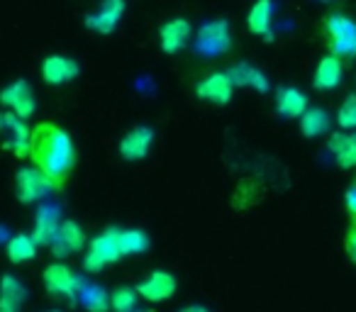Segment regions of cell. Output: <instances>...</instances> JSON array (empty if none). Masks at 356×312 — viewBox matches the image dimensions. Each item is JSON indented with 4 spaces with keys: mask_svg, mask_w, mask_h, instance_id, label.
<instances>
[{
    "mask_svg": "<svg viewBox=\"0 0 356 312\" xmlns=\"http://www.w3.org/2000/svg\"><path fill=\"white\" fill-rule=\"evenodd\" d=\"M32 166L42 171L54 183V188H64L71 171L76 169V147L69 132L54 122H40L30 134Z\"/></svg>",
    "mask_w": 356,
    "mask_h": 312,
    "instance_id": "1",
    "label": "cell"
},
{
    "mask_svg": "<svg viewBox=\"0 0 356 312\" xmlns=\"http://www.w3.org/2000/svg\"><path fill=\"white\" fill-rule=\"evenodd\" d=\"M322 37L330 54L339 56L341 61L356 59V20L344 13H330L322 20Z\"/></svg>",
    "mask_w": 356,
    "mask_h": 312,
    "instance_id": "2",
    "label": "cell"
},
{
    "mask_svg": "<svg viewBox=\"0 0 356 312\" xmlns=\"http://www.w3.org/2000/svg\"><path fill=\"white\" fill-rule=\"evenodd\" d=\"M124 258V247H122V229L110 227L105 232H100L93 242L88 244V252L83 256V268L88 273H98L103 268L113 266V263Z\"/></svg>",
    "mask_w": 356,
    "mask_h": 312,
    "instance_id": "3",
    "label": "cell"
},
{
    "mask_svg": "<svg viewBox=\"0 0 356 312\" xmlns=\"http://www.w3.org/2000/svg\"><path fill=\"white\" fill-rule=\"evenodd\" d=\"M195 54L205 59H215L232 49V27L227 20H208L195 30L193 37Z\"/></svg>",
    "mask_w": 356,
    "mask_h": 312,
    "instance_id": "4",
    "label": "cell"
},
{
    "mask_svg": "<svg viewBox=\"0 0 356 312\" xmlns=\"http://www.w3.org/2000/svg\"><path fill=\"white\" fill-rule=\"evenodd\" d=\"M42 281H44V288H47V293H49V295L76 300L83 278L76 276L71 266L54 261V263H49V266L44 268V273H42Z\"/></svg>",
    "mask_w": 356,
    "mask_h": 312,
    "instance_id": "5",
    "label": "cell"
},
{
    "mask_svg": "<svg viewBox=\"0 0 356 312\" xmlns=\"http://www.w3.org/2000/svg\"><path fill=\"white\" fill-rule=\"evenodd\" d=\"M49 190H56L54 183H51L37 166H27V169H20L15 174V198L20 200L22 205L37 203V200L44 198Z\"/></svg>",
    "mask_w": 356,
    "mask_h": 312,
    "instance_id": "6",
    "label": "cell"
},
{
    "mask_svg": "<svg viewBox=\"0 0 356 312\" xmlns=\"http://www.w3.org/2000/svg\"><path fill=\"white\" fill-rule=\"evenodd\" d=\"M0 105H6V108L10 110V113H15L17 117L27 120V117H32L37 110L35 90H32V85L27 83L25 79H17L0 90Z\"/></svg>",
    "mask_w": 356,
    "mask_h": 312,
    "instance_id": "7",
    "label": "cell"
},
{
    "mask_svg": "<svg viewBox=\"0 0 356 312\" xmlns=\"http://www.w3.org/2000/svg\"><path fill=\"white\" fill-rule=\"evenodd\" d=\"M0 134H3V147L10 149L15 156H27L32 129L25 124V120L17 117L10 110L0 113Z\"/></svg>",
    "mask_w": 356,
    "mask_h": 312,
    "instance_id": "8",
    "label": "cell"
},
{
    "mask_svg": "<svg viewBox=\"0 0 356 312\" xmlns=\"http://www.w3.org/2000/svg\"><path fill=\"white\" fill-rule=\"evenodd\" d=\"M83 247H86V232L74 220H64L49 244L51 256L54 258H69V256H74V254H79Z\"/></svg>",
    "mask_w": 356,
    "mask_h": 312,
    "instance_id": "9",
    "label": "cell"
},
{
    "mask_svg": "<svg viewBox=\"0 0 356 312\" xmlns=\"http://www.w3.org/2000/svg\"><path fill=\"white\" fill-rule=\"evenodd\" d=\"M191 37H193V25L186 17H173L159 30V47L163 54H181L191 44Z\"/></svg>",
    "mask_w": 356,
    "mask_h": 312,
    "instance_id": "10",
    "label": "cell"
},
{
    "mask_svg": "<svg viewBox=\"0 0 356 312\" xmlns=\"http://www.w3.org/2000/svg\"><path fill=\"white\" fill-rule=\"evenodd\" d=\"M232 93H234V83L227 76V71H218V74L205 76L195 85V95L213 105H227L232 100Z\"/></svg>",
    "mask_w": 356,
    "mask_h": 312,
    "instance_id": "11",
    "label": "cell"
},
{
    "mask_svg": "<svg viewBox=\"0 0 356 312\" xmlns=\"http://www.w3.org/2000/svg\"><path fill=\"white\" fill-rule=\"evenodd\" d=\"M79 74L81 66L66 54H49L42 61V79L47 85H66L79 79Z\"/></svg>",
    "mask_w": 356,
    "mask_h": 312,
    "instance_id": "12",
    "label": "cell"
},
{
    "mask_svg": "<svg viewBox=\"0 0 356 312\" xmlns=\"http://www.w3.org/2000/svg\"><path fill=\"white\" fill-rule=\"evenodd\" d=\"M124 15V0H100V8L86 15V27L98 35H110L118 30Z\"/></svg>",
    "mask_w": 356,
    "mask_h": 312,
    "instance_id": "13",
    "label": "cell"
},
{
    "mask_svg": "<svg viewBox=\"0 0 356 312\" xmlns=\"http://www.w3.org/2000/svg\"><path fill=\"white\" fill-rule=\"evenodd\" d=\"M154 144V129L144 127H132L129 132H124V137L120 139V156L124 161H144L152 151Z\"/></svg>",
    "mask_w": 356,
    "mask_h": 312,
    "instance_id": "14",
    "label": "cell"
},
{
    "mask_svg": "<svg viewBox=\"0 0 356 312\" xmlns=\"http://www.w3.org/2000/svg\"><path fill=\"white\" fill-rule=\"evenodd\" d=\"M134 288H137L139 297H144V300L163 302V300H168L173 293H176L178 283L168 271H152L147 278H144V281H139Z\"/></svg>",
    "mask_w": 356,
    "mask_h": 312,
    "instance_id": "15",
    "label": "cell"
},
{
    "mask_svg": "<svg viewBox=\"0 0 356 312\" xmlns=\"http://www.w3.org/2000/svg\"><path fill=\"white\" fill-rule=\"evenodd\" d=\"M344 79V61L334 54H327L317 61L315 74H312V85L317 90H334Z\"/></svg>",
    "mask_w": 356,
    "mask_h": 312,
    "instance_id": "16",
    "label": "cell"
},
{
    "mask_svg": "<svg viewBox=\"0 0 356 312\" xmlns=\"http://www.w3.org/2000/svg\"><path fill=\"white\" fill-rule=\"evenodd\" d=\"M276 113L286 120H300L310 105H307V95L300 88H293V85H283L276 90Z\"/></svg>",
    "mask_w": 356,
    "mask_h": 312,
    "instance_id": "17",
    "label": "cell"
},
{
    "mask_svg": "<svg viewBox=\"0 0 356 312\" xmlns=\"http://www.w3.org/2000/svg\"><path fill=\"white\" fill-rule=\"evenodd\" d=\"M61 224V213L56 205H42L37 210L35 227H32V239L37 242V247H49L54 239L56 229Z\"/></svg>",
    "mask_w": 356,
    "mask_h": 312,
    "instance_id": "18",
    "label": "cell"
},
{
    "mask_svg": "<svg viewBox=\"0 0 356 312\" xmlns=\"http://www.w3.org/2000/svg\"><path fill=\"white\" fill-rule=\"evenodd\" d=\"M327 149L334 156L337 166L344 171L356 169V134L351 132H334L327 139Z\"/></svg>",
    "mask_w": 356,
    "mask_h": 312,
    "instance_id": "19",
    "label": "cell"
},
{
    "mask_svg": "<svg viewBox=\"0 0 356 312\" xmlns=\"http://www.w3.org/2000/svg\"><path fill=\"white\" fill-rule=\"evenodd\" d=\"M227 76L232 79L234 85H242V88H254L259 93H268L271 90V83H268L266 74L257 66L247 64V61H237L227 69Z\"/></svg>",
    "mask_w": 356,
    "mask_h": 312,
    "instance_id": "20",
    "label": "cell"
},
{
    "mask_svg": "<svg viewBox=\"0 0 356 312\" xmlns=\"http://www.w3.org/2000/svg\"><path fill=\"white\" fill-rule=\"evenodd\" d=\"M27 300V288L20 278L6 276L0 278V312H20Z\"/></svg>",
    "mask_w": 356,
    "mask_h": 312,
    "instance_id": "21",
    "label": "cell"
},
{
    "mask_svg": "<svg viewBox=\"0 0 356 312\" xmlns=\"http://www.w3.org/2000/svg\"><path fill=\"white\" fill-rule=\"evenodd\" d=\"M271 22H273V3L271 0H257L247 13L249 32L257 37H266V42H271Z\"/></svg>",
    "mask_w": 356,
    "mask_h": 312,
    "instance_id": "22",
    "label": "cell"
},
{
    "mask_svg": "<svg viewBox=\"0 0 356 312\" xmlns=\"http://www.w3.org/2000/svg\"><path fill=\"white\" fill-rule=\"evenodd\" d=\"M330 124H332V117L325 108H307L300 117V132H302V137H307V139H317L330 132Z\"/></svg>",
    "mask_w": 356,
    "mask_h": 312,
    "instance_id": "23",
    "label": "cell"
},
{
    "mask_svg": "<svg viewBox=\"0 0 356 312\" xmlns=\"http://www.w3.org/2000/svg\"><path fill=\"white\" fill-rule=\"evenodd\" d=\"M79 302L88 312H108L110 310V293L105 288L95 286V283H81L79 288Z\"/></svg>",
    "mask_w": 356,
    "mask_h": 312,
    "instance_id": "24",
    "label": "cell"
},
{
    "mask_svg": "<svg viewBox=\"0 0 356 312\" xmlns=\"http://www.w3.org/2000/svg\"><path fill=\"white\" fill-rule=\"evenodd\" d=\"M6 254L10 263H27L37 256V242L32 239V234H15L8 239Z\"/></svg>",
    "mask_w": 356,
    "mask_h": 312,
    "instance_id": "25",
    "label": "cell"
},
{
    "mask_svg": "<svg viewBox=\"0 0 356 312\" xmlns=\"http://www.w3.org/2000/svg\"><path fill=\"white\" fill-rule=\"evenodd\" d=\"M137 297H139L137 288L120 286L110 293V307H113L115 312H134V307H137Z\"/></svg>",
    "mask_w": 356,
    "mask_h": 312,
    "instance_id": "26",
    "label": "cell"
},
{
    "mask_svg": "<svg viewBox=\"0 0 356 312\" xmlns=\"http://www.w3.org/2000/svg\"><path fill=\"white\" fill-rule=\"evenodd\" d=\"M124 256H139L149 249V237L142 229H122Z\"/></svg>",
    "mask_w": 356,
    "mask_h": 312,
    "instance_id": "27",
    "label": "cell"
},
{
    "mask_svg": "<svg viewBox=\"0 0 356 312\" xmlns=\"http://www.w3.org/2000/svg\"><path fill=\"white\" fill-rule=\"evenodd\" d=\"M337 124H339L344 132L356 129V93L346 95V98L341 100L339 110H337Z\"/></svg>",
    "mask_w": 356,
    "mask_h": 312,
    "instance_id": "28",
    "label": "cell"
},
{
    "mask_svg": "<svg viewBox=\"0 0 356 312\" xmlns=\"http://www.w3.org/2000/svg\"><path fill=\"white\" fill-rule=\"evenodd\" d=\"M344 252H346V256H349V261L356 266V220H351L349 229H346V234H344Z\"/></svg>",
    "mask_w": 356,
    "mask_h": 312,
    "instance_id": "29",
    "label": "cell"
},
{
    "mask_svg": "<svg viewBox=\"0 0 356 312\" xmlns=\"http://www.w3.org/2000/svg\"><path fill=\"white\" fill-rule=\"evenodd\" d=\"M344 208H346V213H349V217L356 220V179L351 181V186L344 193Z\"/></svg>",
    "mask_w": 356,
    "mask_h": 312,
    "instance_id": "30",
    "label": "cell"
},
{
    "mask_svg": "<svg viewBox=\"0 0 356 312\" xmlns=\"http://www.w3.org/2000/svg\"><path fill=\"white\" fill-rule=\"evenodd\" d=\"M178 312H213V310H210L208 305H198V302H195V305H184Z\"/></svg>",
    "mask_w": 356,
    "mask_h": 312,
    "instance_id": "31",
    "label": "cell"
}]
</instances>
